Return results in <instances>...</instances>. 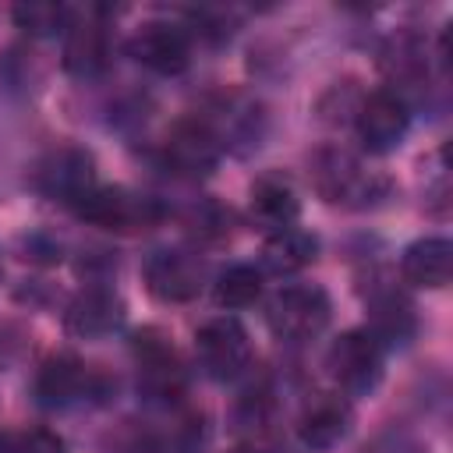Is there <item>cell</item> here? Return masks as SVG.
<instances>
[{"label":"cell","instance_id":"14","mask_svg":"<svg viewBox=\"0 0 453 453\" xmlns=\"http://www.w3.org/2000/svg\"><path fill=\"white\" fill-rule=\"evenodd\" d=\"M138 354V375H142V389L152 400H177V393L184 389V372L177 365V354L166 340H159L156 333H142L134 343Z\"/></svg>","mask_w":453,"mask_h":453},{"label":"cell","instance_id":"1","mask_svg":"<svg viewBox=\"0 0 453 453\" xmlns=\"http://www.w3.org/2000/svg\"><path fill=\"white\" fill-rule=\"evenodd\" d=\"M311 184L319 198H326L329 205H347V209H365L386 191V180L379 173H372L354 152L336 149V145H326L311 156Z\"/></svg>","mask_w":453,"mask_h":453},{"label":"cell","instance_id":"17","mask_svg":"<svg viewBox=\"0 0 453 453\" xmlns=\"http://www.w3.org/2000/svg\"><path fill=\"white\" fill-rule=\"evenodd\" d=\"M35 393L46 407H67L88 393V368L71 354L50 357L35 379Z\"/></svg>","mask_w":453,"mask_h":453},{"label":"cell","instance_id":"15","mask_svg":"<svg viewBox=\"0 0 453 453\" xmlns=\"http://www.w3.org/2000/svg\"><path fill=\"white\" fill-rule=\"evenodd\" d=\"M400 273L411 287L439 290L453 276V244L446 237H421L400 255Z\"/></svg>","mask_w":453,"mask_h":453},{"label":"cell","instance_id":"2","mask_svg":"<svg viewBox=\"0 0 453 453\" xmlns=\"http://www.w3.org/2000/svg\"><path fill=\"white\" fill-rule=\"evenodd\" d=\"M333 304L329 294L315 283H294L283 287L273 301H269V329L287 340V343H304L315 340L326 326H329Z\"/></svg>","mask_w":453,"mask_h":453},{"label":"cell","instance_id":"16","mask_svg":"<svg viewBox=\"0 0 453 453\" xmlns=\"http://www.w3.org/2000/svg\"><path fill=\"white\" fill-rule=\"evenodd\" d=\"M301 212V202H297V191L287 177L280 173H265L251 184V216L269 226V230H283V226H294Z\"/></svg>","mask_w":453,"mask_h":453},{"label":"cell","instance_id":"18","mask_svg":"<svg viewBox=\"0 0 453 453\" xmlns=\"http://www.w3.org/2000/svg\"><path fill=\"white\" fill-rule=\"evenodd\" d=\"M315 251H319L315 234L283 226V230H273L269 241L262 244V265L276 276H290V273L304 269L308 262H315Z\"/></svg>","mask_w":453,"mask_h":453},{"label":"cell","instance_id":"24","mask_svg":"<svg viewBox=\"0 0 453 453\" xmlns=\"http://www.w3.org/2000/svg\"><path fill=\"white\" fill-rule=\"evenodd\" d=\"M226 453H262V449H255V446H234V449H226Z\"/></svg>","mask_w":453,"mask_h":453},{"label":"cell","instance_id":"23","mask_svg":"<svg viewBox=\"0 0 453 453\" xmlns=\"http://www.w3.org/2000/svg\"><path fill=\"white\" fill-rule=\"evenodd\" d=\"M361 453H428L421 442H414L411 435H400V432H386L379 439H372Z\"/></svg>","mask_w":453,"mask_h":453},{"label":"cell","instance_id":"19","mask_svg":"<svg viewBox=\"0 0 453 453\" xmlns=\"http://www.w3.org/2000/svg\"><path fill=\"white\" fill-rule=\"evenodd\" d=\"M212 294H216V304L219 308H248L262 294V273L255 265H244V262L241 265H230V269L219 273Z\"/></svg>","mask_w":453,"mask_h":453},{"label":"cell","instance_id":"5","mask_svg":"<svg viewBox=\"0 0 453 453\" xmlns=\"http://www.w3.org/2000/svg\"><path fill=\"white\" fill-rule=\"evenodd\" d=\"M166 166L180 177H205L223 156V138L205 117H184L166 131L163 142Z\"/></svg>","mask_w":453,"mask_h":453},{"label":"cell","instance_id":"20","mask_svg":"<svg viewBox=\"0 0 453 453\" xmlns=\"http://www.w3.org/2000/svg\"><path fill=\"white\" fill-rule=\"evenodd\" d=\"M414 329V315H411V304L400 297V294H386V297H375L372 301V336L382 343V340H407Z\"/></svg>","mask_w":453,"mask_h":453},{"label":"cell","instance_id":"12","mask_svg":"<svg viewBox=\"0 0 453 453\" xmlns=\"http://www.w3.org/2000/svg\"><path fill=\"white\" fill-rule=\"evenodd\" d=\"M350 403L340 393H315L304 400L297 414V439L308 449H329L347 435Z\"/></svg>","mask_w":453,"mask_h":453},{"label":"cell","instance_id":"9","mask_svg":"<svg viewBox=\"0 0 453 453\" xmlns=\"http://www.w3.org/2000/svg\"><path fill=\"white\" fill-rule=\"evenodd\" d=\"M202 276H205L202 262L180 248H159L145 262V287L152 290V297H159L166 304H184V301L198 297Z\"/></svg>","mask_w":453,"mask_h":453},{"label":"cell","instance_id":"3","mask_svg":"<svg viewBox=\"0 0 453 453\" xmlns=\"http://www.w3.org/2000/svg\"><path fill=\"white\" fill-rule=\"evenodd\" d=\"M326 368L343 393H372L382 379V343L368 329H347L333 340Z\"/></svg>","mask_w":453,"mask_h":453},{"label":"cell","instance_id":"10","mask_svg":"<svg viewBox=\"0 0 453 453\" xmlns=\"http://www.w3.org/2000/svg\"><path fill=\"white\" fill-rule=\"evenodd\" d=\"M110 64V32L103 14L92 7L85 14H71L64 28V67L78 78H96Z\"/></svg>","mask_w":453,"mask_h":453},{"label":"cell","instance_id":"6","mask_svg":"<svg viewBox=\"0 0 453 453\" xmlns=\"http://www.w3.org/2000/svg\"><path fill=\"white\" fill-rule=\"evenodd\" d=\"M32 180L46 198L74 209L96 188V159L78 145H60L39 159Z\"/></svg>","mask_w":453,"mask_h":453},{"label":"cell","instance_id":"11","mask_svg":"<svg viewBox=\"0 0 453 453\" xmlns=\"http://www.w3.org/2000/svg\"><path fill=\"white\" fill-rule=\"evenodd\" d=\"M131 57L156 71V74H180L188 64H191V42H188V32L173 21H145L131 42H127Z\"/></svg>","mask_w":453,"mask_h":453},{"label":"cell","instance_id":"8","mask_svg":"<svg viewBox=\"0 0 453 453\" xmlns=\"http://www.w3.org/2000/svg\"><path fill=\"white\" fill-rule=\"evenodd\" d=\"M411 127V106L400 92L379 88L357 106V138L368 152H389Z\"/></svg>","mask_w":453,"mask_h":453},{"label":"cell","instance_id":"13","mask_svg":"<svg viewBox=\"0 0 453 453\" xmlns=\"http://www.w3.org/2000/svg\"><path fill=\"white\" fill-rule=\"evenodd\" d=\"M67 333L81 340H103L124 322V304L106 287H88L67 304Z\"/></svg>","mask_w":453,"mask_h":453},{"label":"cell","instance_id":"4","mask_svg":"<svg viewBox=\"0 0 453 453\" xmlns=\"http://www.w3.org/2000/svg\"><path fill=\"white\" fill-rule=\"evenodd\" d=\"M74 212L85 223H96L113 234H134L159 219V205L152 198L134 195L127 188H99V184L74 205Z\"/></svg>","mask_w":453,"mask_h":453},{"label":"cell","instance_id":"21","mask_svg":"<svg viewBox=\"0 0 453 453\" xmlns=\"http://www.w3.org/2000/svg\"><path fill=\"white\" fill-rule=\"evenodd\" d=\"M14 21H18V28H25L32 35H53V32L67 28L71 11L64 4H18Z\"/></svg>","mask_w":453,"mask_h":453},{"label":"cell","instance_id":"7","mask_svg":"<svg viewBox=\"0 0 453 453\" xmlns=\"http://www.w3.org/2000/svg\"><path fill=\"white\" fill-rule=\"evenodd\" d=\"M195 350H198V361H202L205 375L223 379V382L237 379L251 361V340H248L244 326L234 315L209 319L195 333Z\"/></svg>","mask_w":453,"mask_h":453},{"label":"cell","instance_id":"22","mask_svg":"<svg viewBox=\"0 0 453 453\" xmlns=\"http://www.w3.org/2000/svg\"><path fill=\"white\" fill-rule=\"evenodd\" d=\"M7 453H67L64 439L50 428H32V432H21L14 435V442L7 446Z\"/></svg>","mask_w":453,"mask_h":453}]
</instances>
